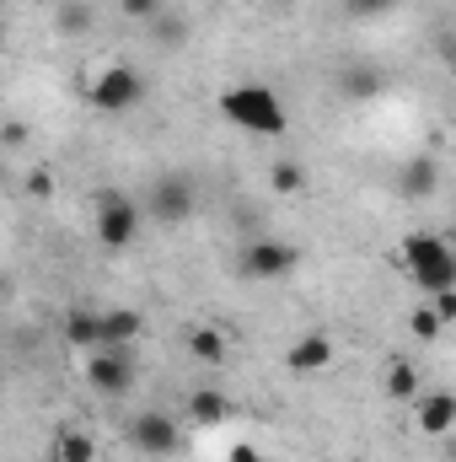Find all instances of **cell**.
I'll use <instances>...</instances> for the list:
<instances>
[{"label":"cell","instance_id":"cell-1","mask_svg":"<svg viewBox=\"0 0 456 462\" xmlns=\"http://www.w3.org/2000/svg\"><path fill=\"white\" fill-rule=\"evenodd\" d=\"M215 103H221V114H226L236 129H247V134H263V140H274V134H285V129H290V114H285L279 92H274V87H263V81L226 87Z\"/></svg>","mask_w":456,"mask_h":462},{"label":"cell","instance_id":"cell-2","mask_svg":"<svg viewBox=\"0 0 456 462\" xmlns=\"http://www.w3.org/2000/svg\"><path fill=\"white\" fill-rule=\"evenodd\" d=\"M403 263H408V280L424 291V296H441V291H456V253L430 236V231H414L403 242Z\"/></svg>","mask_w":456,"mask_h":462},{"label":"cell","instance_id":"cell-3","mask_svg":"<svg viewBox=\"0 0 456 462\" xmlns=\"http://www.w3.org/2000/svg\"><path fill=\"white\" fill-rule=\"evenodd\" d=\"M87 103H92L97 114H129V108L145 103V76H140L134 65H108L103 76H92Z\"/></svg>","mask_w":456,"mask_h":462},{"label":"cell","instance_id":"cell-4","mask_svg":"<svg viewBox=\"0 0 456 462\" xmlns=\"http://www.w3.org/2000/svg\"><path fill=\"white\" fill-rule=\"evenodd\" d=\"M296 269H301V247H290L279 236H258L242 253V274L247 280H290Z\"/></svg>","mask_w":456,"mask_h":462},{"label":"cell","instance_id":"cell-5","mask_svg":"<svg viewBox=\"0 0 456 462\" xmlns=\"http://www.w3.org/2000/svg\"><path fill=\"white\" fill-rule=\"evenodd\" d=\"M129 447L145 452V457H172L183 447V430H178V420L167 409H140L129 420Z\"/></svg>","mask_w":456,"mask_h":462},{"label":"cell","instance_id":"cell-6","mask_svg":"<svg viewBox=\"0 0 456 462\" xmlns=\"http://www.w3.org/2000/svg\"><path fill=\"white\" fill-rule=\"evenodd\" d=\"M140 236V205L129 199V194H103L97 199V242L108 247V253H123L129 242Z\"/></svg>","mask_w":456,"mask_h":462},{"label":"cell","instance_id":"cell-7","mask_svg":"<svg viewBox=\"0 0 456 462\" xmlns=\"http://www.w3.org/2000/svg\"><path fill=\"white\" fill-rule=\"evenodd\" d=\"M87 382L103 398H123L134 387V355H129V345H103L97 355H87Z\"/></svg>","mask_w":456,"mask_h":462},{"label":"cell","instance_id":"cell-8","mask_svg":"<svg viewBox=\"0 0 456 462\" xmlns=\"http://www.w3.org/2000/svg\"><path fill=\"white\" fill-rule=\"evenodd\" d=\"M194 183L188 178H161L156 189H150V216L161 221V226H183L188 216H194Z\"/></svg>","mask_w":456,"mask_h":462},{"label":"cell","instance_id":"cell-9","mask_svg":"<svg viewBox=\"0 0 456 462\" xmlns=\"http://www.w3.org/2000/svg\"><path fill=\"white\" fill-rule=\"evenodd\" d=\"M387 92V70L370 65V60H349L339 70V97L343 103H376Z\"/></svg>","mask_w":456,"mask_h":462},{"label":"cell","instance_id":"cell-10","mask_svg":"<svg viewBox=\"0 0 456 462\" xmlns=\"http://www.w3.org/2000/svg\"><path fill=\"white\" fill-rule=\"evenodd\" d=\"M441 189V162L430 156V151H419V156H408L403 167H397V194L403 199H430Z\"/></svg>","mask_w":456,"mask_h":462},{"label":"cell","instance_id":"cell-11","mask_svg":"<svg viewBox=\"0 0 456 462\" xmlns=\"http://www.w3.org/2000/svg\"><path fill=\"white\" fill-rule=\"evenodd\" d=\"M339 360V349L328 334H306V339H296V345L285 349V365L296 371V376H317V371H328Z\"/></svg>","mask_w":456,"mask_h":462},{"label":"cell","instance_id":"cell-12","mask_svg":"<svg viewBox=\"0 0 456 462\" xmlns=\"http://www.w3.org/2000/svg\"><path fill=\"white\" fill-rule=\"evenodd\" d=\"M414 420L424 436H451L456 430V393H424L414 403Z\"/></svg>","mask_w":456,"mask_h":462},{"label":"cell","instance_id":"cell-13","mask_svg":"<svg viewBox=\"0 0 456 462\" xmlns=\"http://www.w3.org/2000/svg\"><path fill=\"white\" fill-rule=\"evenodd\" d=\"M65 345L81 349V355H97V349L108 345L103 312H70V318H65Z\"/></svg>","mask_w":456,"mask_h":462},{"label":"cell","instance_id":"cell-14","mask_svg":"<svg viewBox=\"0 0 456 462\" xmlns=\"http://www.w3.org/2000/svg\"><path fill=\"white\" fill-rule=\"evenodd\" d=\"M381 387H387V398H392V403H419V398H424L414 360H387V376H381Z\"/></svg>","mask_w":456,"mask_h":462},{"label":"cell","instance_id":"cell-15","mask_svg":"<svg viewBox=\"0 0 456 462\" xmlns=\"http://www.w3.org/2000/svg\"><path fill=\"white\" fill-rule=\"evenodd\" d=\"M103 328H108V345H129L140 339V328H145V318L134 312V307H114V312H103Z\"/></svg>","mask_w":456,"mask_h":462},{"label":"cell","instance_id":"cell-16","mask_svg":"<svg viewBox=\"0 0 456 462\" xmlns=\"http://www.w3.org/2000/svg\"><path fill=\"white\" fill-rule=\"evenodd\" d=\"M269 189H274L279 199L306 194V167H301V162H274V167H269Z\"/></svg>","mask_w":456,"mask_h":462},{"label":"cell","instance_id":"cell-17","mask_svg":"<svg viewBox=\"0 0 456 462\" xmlns=\"http://www.w3.org/2000/svg\"><path fill=\"white\" fill-rule=\"evenodd\" d=\"M188 355L205 360V365H221V360H226V334H221V328H194V334H188Z\"/></svg>","mask_w":456,"mask_h":462},{"label":"cell","instance_id":"cell-18","mask_svg":"<svg viewBox=\"0 0 456 462\" xmlns=\"http://www.w3.org/2000/svg\"><path fill=\"white\" fill-rule=\"evenodd\" d=\"M188 414H194L199 425H221V420H226V393H215V387H199V393L188 398Z\"/></svg>","mask_w":456,"mask_h":462},{"label":"cell","instance_id":"cell-19","mask_svg":"<svg viewBox=\"0 0 456 462\" xmlns=\"http://www.w3.org/2000/svg\"><path fill=\"white\" fill-rule=\"evenodd\" d=\"M54 457L59 462H92L97 457V441H92L87 430H65V436L54 441Z\"/></svg>","mask_w":456,"mask_h":462},{"label":"cell","instance_id":"cell-20","mask_svg":"<svg viewBox=\"0 0 456 462\" xmlns=\"http://www.w3.org/2000/svg\"><path fill=\"white\" fill-rule=\"evenodd\" d=\"M435 60L456 76V22H441V27H435Z\"/></svg>","mask_w":456,"mask_h":462},{"label":"cell","instance_id":"cell-21","mask_svg":"<svg viewBox=\"0 0 456 462\" xmlns=\"http://www.w3.org/2000/svg\"><path fill=\"white\" fill-rule=\"evenodd\" d=\"M408 328H414V339H441V328H446V323H441V312L424 301V307L414 312V323H408Z\"/></svg>","mask_w":456,"mask_h":462},{"label":"cell","instance_id":"cell-22","mask_svg":"<svg viewBox=\"0 0 456 462\" xmlns=\"http://www.w3.org/2000/svg\"><path fill=\"white\" fill-rule=\"evenodd\" d=\"M161 5H167V0H118V11H123L129 22H156Z\"/></svg>","mask_w":456,"mask_h":462},{"label":"cell","instance_id":"cell-23","mask_svg":"<svg viewBox=\"0 0 456 462\" xmlns=\"http://www.w3.org/2000/svg\"><path fill=\"white\" fill-rule=\"evenodd\" d=\"M397 0H343V11L349 16H360V22H370V16H387Z\"/></svg>","mask_w":456,"mask_h":462},{"label":"cell","instance_id":"cell-24","mask_svg":"<svg viewBox=\"0 0 456 462\" xmlns=\"http://www.w3.org/2000/svg\"><path fill=\"white\" fill-rule=\"evenodd\" d=\"M150 27H156V38H161V43H183V38H188V27H183V22H178V16H172V22H167V11H161V16H156V22H150Z\"/></svg>","mask_w":456,"mask_h":462},{"label":"cell","instance_id":"cell-25","mask_svg":"<svg viewBox=\"0 0 456 462\" xmlns=\"http://www.w3.org/2000/svg\"><path fill=\"white\" fill-rule=\"evenodd\" d=\"M27 194H32V199H49V194H54V172H49V167H32V172H27Z\"/></svg>","mask_w":456,"mask_h":462},{"label":"cell","instance_id":"cell-26","mask_svg":"<svg viewBox=\"0 0 456 462\" xmlns=\"http://www.w3.org/2000/svg\"><path fill=\"white\" fill-rule=\"evenodd\" d=\"M0 140H5L11 151H16V145H27V124H22V118H5V129H0Z\"/></svg>","mask_w":456,"mask_h":462},{"label":"cell","instance_id":"cell-27","mask_svg":"<svg viewBox=\"0 0 456 462\" xmlns=\"http://www.w3.org/2000/svg\"><path fill=\"white\" fill-rule=\"evenodd\" d=\"M430 307L441 312V323H456V291H441V296H430Z\"/></svg>","mask_w":456,"mask_h":462},{"label":"cell","instance_id":"cell-28","mask_svg":"<svg viewBox=\"0 0 456 462\" xmlns=\"http://www.w3.org/2000/svg\"><path fill=\"white\" fill-rule=\"evenodd\" d=\"M451 462H456V447H451Z\"/></svg>","mask_w":456,"mask_h":462}]
</instances>
